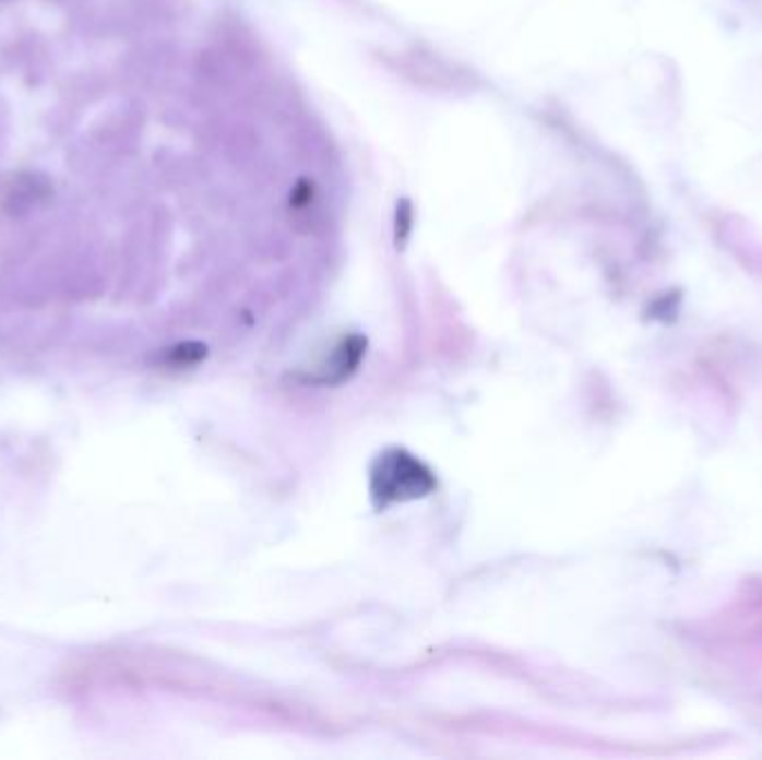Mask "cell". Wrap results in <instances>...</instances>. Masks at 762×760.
<instances>
[{
    "label": "cell",
    "mask_w": 762,
    "mask_h": 760,
    "mask_svg": "<svg viewBox=\"0 0 762 760\" xmlns=\"http://www.w3.org/2000/svg\"><path fill=\"white\" fill-rule=\"evenodd\" d=\"M364 351H366V342L361 337H350L342 342L331 359L329 375H323L321 382H342V379L355 372V368L359 366V359L364 357Z\"/></svg>",
    "instance_id": "cell-2"
},
{
    "label": "cell",
    "mask_w": 762,
    "mask_h": 760,
    "mask_svg": "<svg viewBox=\"0 0 762 760\" xmlns=\"http://www.w3.org/2000/svg\"><path fill=\"white\" fill-rule=\"evenodd\" d=\"M205 357V346L197 342H186L168 351L166 361L172 366H192Z\"/></svg>",
    "instance_id": "cell-3"
},
{
    "label": "cell",
    "mask_w": 762,
    "mask_h": 760,
    "mask_svg": "<svg viewBox=\"0 0 762 760\" xmlns=\"http://www.w3.org/2000/svg\"><path fill=\"white\" fill-rule=\"evenodd\" d=\"M438 488L434 473L404 449H386L370 468V498L377 509L413 502Z\"/></svg>",
    "instance_id": "cell-1"
}]
</instances>
